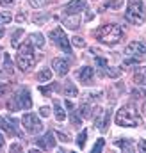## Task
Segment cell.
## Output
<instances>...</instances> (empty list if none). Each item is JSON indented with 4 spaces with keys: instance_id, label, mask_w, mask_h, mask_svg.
I'll list each match as a JSON object with an SVG mask.
<instances>
[{
    "instance_id": "obj_1",
    "label": "cell",
    "mask_w": 146,
    "mask_h": 153,
    "mask_svg": "<svg viewBox=\"0 0 146 153\" xmlns=\"http://www.w3.org/2000/svg\"><path fill=\"white\" fill-rule=\"evenodd\" d=\"M95 38L100 43H105V45H116L123 38V30L119 29V25L107 23V25H102L100 29L95 30Z\"/></svg>"
},
{
    "instance_id": "obj_2",
    "label": "cell",
    "mask_w": 146,
    "mask_h": 153,
    "mask_svg": "<svg viewBox=\"0 0 146 153\" xmlns=\"http://www.w3.org/2000/svg\"><path fill=\"white\" fill-rule=\"evenodd\" d=\"M116 125H119V126H139L141 116L137 114L134 105H125L116 112Z\"/></svg>"
},
{
    "instance_id": "obj_3",
    "label": "cell",
    "mask_w": 146,
    "mask_h": 153,
    "mask_svg": "<svg viewBox=\"0 0 146 153\" xmlns=\"http://www.w3.org/2000/svg\"><path fill=\"white\" fill-rule=\"evenodd\" d=\"M127 20L134 25H143L146 18L145 4L143 0H128V9H127Z\"/></svg>"
},
{
    "instance_id": "obj_4",
    "label": "cell",
    "mask_w": 146,
    "mask_h": 153,
    "mask_svg": "<svg viewBox=\"0 0 146 153\" xmlns=\"http://www.w3.org/2000/svg\"><path fill=\"white\" fill-rule=\"evenodd\" d=\"M125 53L128 57L137 59V61H145L146 59V43H143V41H132L125 48Z\"/></svg>"
},
{
    "instance_id": "obj_5",
    "label": "cell",
    "mask_w": 146,
    "mask_h": 153,
    "mask_svg": "<svg viewBox=\"0 0 146 153\" xmlns=\"http://www.w3.org/2000/svg\"><path fill=\"white\" fill-rule=\"evenodd\" d=\"M22 123H23V128H25L29 134H37V132H41V130H43L41 121H39V119H37V116L32 114V112L23 114V117H22Z\"/></svg>"
},
{
    "instance_id": "obj_6",
    "label": "cell",
    "mask_w": 146,
    "mask_h": 153,
    "mask_svg": "<svg viewBox=\"0 0 146 153\" xmlns=\"http://www.w3.org/2000/svg\"><path fill=\"white\" fill-rule=\"evenodd\" d=\"M50 38L55 41V45H59V48L63 50V52H66V53H72V48H70V39L64 36V32L57 27V29H54V30H50V34H48Z\"/></svg>"
},
{
    "instance_id": "obj_7",
    "label": "cell",
    "mask_w": 146,
    "mask_h": 153,
    "mask_svg": "<svg viewBox=\"0 0 146 153\" xmlns=\"http://www.w3.org/2000/svg\"><path fill=\"white\" fill-rule=\"evenodd\" d=\"M16 64H18V68L22 71H29L36 64V57H34V53H18Z\"/></svg>"
},
{
    "instance_id": "obj_8",
    "label": "cell",
    "mask_w": 146,
    "mask_h": 153,
    "mask_svg": "<svg viewBox=\"0 0 146 153\" xmlns=\"http://www.w3.org/2000/svg\"><path fill=\"white\" fill-rule=\"evenodd\" d=\"M14 98L18 100L20 109H31L32 100H31V93H29V89H27V87H20V89H18V93L14 94Z\"/></svg>"
},
{
    "instance_id": "obj_9",
    "label": "cell",
    "mask_w": 146,
    "mask_h": 153,
    "mask_svg": "<svg viewBox=\"0 0 146 153\" xmlns=\"http://www.w3.org/2000/svg\"><path fill=\"white\" fill-rule=\"evenodd\" d=\"M52 68H54V71L59 76L68 75V71H70V64H68L66 59H54L52 61Z\"/></svg>"
},
{
    "instance_id": "obj_10",
    "label": "cell",
    "mask_w": 146,
    "mask_h": 153,
    "mask_svg": "<svg viewBox=\"0 0 146 153\" xmlns=\"http://www.w3.org/2000/svg\"><path fill=\"white\" fill-rule=\"evenodd\" d=\"M96 119H95V125L96 128L100 130H107V123H109V116H110V111H102L100 107L96 109Z\"/></svg>"
},
{
    "instance_id": "obj_11",
    "label": "cell",
    "mask_w": 146,
    "mask_h": 153,
    "mask_svg": "<svg viewBox=\"0 0 146 153\" xmlns=\"http://www.w3.org/2000/svg\"><path fill=\"white\" fill-rule=\"evenodd\" d=\"M37 146L39 148H43V150H52L54 146H55V139H54V134L52 132H46L43 137H39V139H36Z\"/></svg>"
},
{
    "instance_id": "obj_12",
    "label": "cell",
    "mask_w": 146,
    "mask_h": 153,
    "mask_svg": "<svg viewBox=\"0 0 146 153\" xmlns=\"http://www.w3.org/2000/svg\"><path fill=\"white\" fill-rule=\"evenodd\" d=\"M63 25H64L66 29H70V30H77V29L80 27V18H78V14H66V16L63 18Z\"/></svg>"
},
{
    "instance_id": "obj_13",
    "label": "cell",
    "mask_w": 146,
    "mask_h": 153,
    "mask_svg": "<svg viewBox=\"0 0 146 153\" xmlns=\"http://www.w3.org/2000/svg\"><path fill=\"white\" fill-rule=\"evenodd\" d=\"M86 9V0H72L66 5V14H78Z\"/></svg>"
},
{
    "instance_id": "obj_14",
    "label": "cell",
    "mask_w": 146,
    "mask_h": 153,
    "mask_svg": "<svg viewBox=\"0 0 146 153\" xmlns=\"http://www.w3.org/2000/svg\"><path fill=\"white\" fill-rule=\"evenodd\" d=\"M93 76H95V71H93V68H89V66H86V68H82V70L78 71V78H80V82H82L84 85L93 84Z\"/></svg>"
},
{
    "instance_id": "obj_15",
    "label": "cell",
    "mask_w": 146,
    "mask_h": 153,
    "mask_svg": "<svg viewBox=\"0 0 146 153\" xmlns=\"http://www.w3.org/2000/svg\"><path fill=\"white\" fill-rule=\"evenodd\" d=\"M66 107L70 109V121H72V126L73 128H80L82 121H80V117H78V114H77V111L73 109V103L70 102V100L66 102Z\"/></svg>"
},
{
    "instance_id": "obj_16",
    "label": "cell",
    "mask_w": 146,
    "mask_h": 153,
    "mask_svg": "<svg viewBox=\"0 0 146 153\" xmlns=\"http://www.w3.org/2000/svg\"><path fill=\"white\" fill-rule=\"evenodd\" d=\"M116 146L121 148L125 153H132L134 152V144H132L130 139H119V141H116Z\"/></svg>"
},
{
    "instance_id": "obj_17",
    "label": "cell",
    "mask_w": 146,
    "mask_h": 153,
    "mask_svg": "<svg viewBox=\"0 0 146 153\" xmlns=\"http://www.w3.org/2000/svg\"><path fill=\"white\" fill-rule=\"evenodd\" d=\"M134 82L137 85H146V68H139L134 73Z\"/></svg>"
},
{
    "instance_id": "obj_18",
    "label": "cell",
    "mask_w": 146,
    "mask_h": 153,
    "mask_svg": "<svg viewBox=\"0 0 146 153\" xmlns=\"http://www.w3.org/2000/svg\"><path fill=\"white\" fill-rule=\"evenodd\" d=\"M18 53H34V46H32V41H31V39L23 41V43L18 46Z\"/></svg>"
},
{
    "instance_id": "obj_19",
    "label": "cell",
    "mask_w": 146,
    "mask_h": 153,
    "mask_svg": "<svg viewBox=\"0 0 146 153\" xmlns=\"http://www.w3.org/2000/svg\"><path fill=\"white\" fill-rule=\"evenodd\" d=\"M54 111H55V117H57V121H64V119H66V112H64L63 105H61L57 100L54 102Z\"/></svg>"
},
{
    "instance_id": "obj_20",
    "label": "cell",
    "mask_w": 146,
    "mask_h": 153,
    "mask_svg": "<svg viewBox=\"0 0 146 153\" xmlns=\"http://www.w3.org/2000/svg\"><path fill=\"white\" fill-rule=\"evenodd\" d=\"M78 112H80V116L82 117H93V107L89 105V103H82L80 105V109H78Z\"/></svg>"
},
{
    "instance_id": "obj_21",
    "label": "cell",
    "mask_w": 146,
    "mask_h": 153,
    "mask_svg": "<svg viewBox=\"0 0 146 153\" xmlns=\"http://www.w3.org/2000/svg\"><path fill=\"white\" fill-rule=\"evenodd\" d=\"M31 41H32V45L37 46V48H45V39H43L41 34H37V32L31 34Z\"/></svg>"
},
{
    "instance_id": "obj_22",
    "label": "cell",
    "mask_w": 146,
    "mask_h": 153,
    "mask_svg": "<svg viewBox=\"0 0 146 153\" xmlns=\"http://www.w3.org/2000/svg\"><path fill=\"white\" fill-rule=\"evenodd\" d=\"M9 123H11L9 119H0V128H4V130H5L7 134H11V135L18 134V130H14V126H11Z\"/></svg>"
},
{
    "instance_id": "obj_23",
    "label": "cell",
    "mask_w": 146,
    "mask_h": 153,
    "mask_svg": "<svg viewBox=\"0 0 146 153\" xmlns=\"http://www.w3.org/2000/svg\"><path fill=\"white\" fill-rule=\"evenodd\" d=\"M13 89H14V85H13V84H9V82L2 84V85H0V98H2V96H11Z\"/></svg>"
},
{
    "instance_id": "obj_24",
    "label": "cell",
    "mask_w": 146,
    "mask_h": 153,
    "mask_svg": "<svg viewBox=\"0 0 146 153\" xmlns=\"http://www.w3.org/2000/svg\"><path fill=\"white\" fill-rule=\"evenodd\" d=\"M95 64L100 68V75H104V71H105V68H107V59H105V57H100V55H96V59H95Z\"/></svg>"
},
{
    "instance_id": "obj_25",
    "label": "cell",
    "mask_w": 146,
    "mask_h": 153,
    "mask_svg": "<svg viewBox=\"0 0 146 153\" xmlns=\"http://www.w3.org/2000/svg\"><path fill=\"white\" fill-rule=\"evenodd\" d=\"M50 78H52V71L50 70H41L37 73V80L39 82H50Z\"/></svg>"
},
{
    "instance_id": "obj_26",
    "label": "cell",
    "mask_w": 146,
    "mask_h": 153,
    "mask_svg": "<svg viewBox=\"0 0 146 153\" xmlns=\"http://www.w3.org/2000/svg\"><path fill=\"white\" fill-rule=\"evenodd\" d=\"M64 94H66V96H77V94H78V89L73 85V82H68V84H66V87H64Z\"/></svg>"
},
{
    "instance_id": "obj_27",
    "label": "cell",
    "mask_w": 146,
    "mask_h": 153,
    "mask_svg": "<svg viewBox=\"0 0 146 153\" xmlns=\"http://www.w3.org/2000/svg\"><path fill=\"white\" fill-rule=\"evenodd\" d=\"M121 70L119 68H105V75L110 76V78H118V76H121Z\"/></svg>"
},
{
    "instance_id": "obj_28",
    "label": "cell",
    "mask_w": 146,
    "mask_h": 153,
    "mask_svg": "<svg viewBox=\"0 0 146 153\" xmlns=\"http://www.w3.org/2000/svg\"><path fill=\"white\" fill-rule=\"evenodd\" d=\"M86 139H87V130H82V132L78 134V137H77V144H78V148H80V150L84 148V144H86Z\"/></svg>"
},
{
    "instance_id": "obj_29",
    "label": "cell",
    "mask_w": 146,
    "mask_h": 153,
    "mask_svg": "<svg viewBox=\"0 0 146 153\" xmlns=\"http://www.w3.org/2000/svg\"><path fill=\"white\" fill-rule=\"evenodd\" d=\"M121 5H123V0H109L107 5L102 7V9H107V7H109V9H119ZM102 9H100V11H102Z\"/></svg>"
},
{
    "instance_id": "obj_30",
    "label": "cell",
    "mask_w": 146,
    "mask_h": 153,
    "mask_svg": "<svg viewBox=\"0 0 146 153\" xmlns=\"http://www.w3.org/2000/svg\"><path fill=\"white\" fill-rule=\"evenodd\" d=\"M4 61H5V66H4V68H5V71L11 75V73H13V62H11V59H9V55H7V53L4 55Z\"/></svg>"
},
{
    "instance_id": "obj_31",
    "label": "cell",
    "mask_w": 146,
    "mask_h": 153,
    "mask_svg": "<svg viewBox=\"0 0 146 153\" xmlns=\"http://www.w3.org/2000/svg\"><path fill=\"white\" fill-rule=\"evenodd\" d=\"M29 4H31V7H34V9H41V7L46 4V0H29Z\"/></svg>"
},
{
    "instance_id": "obj_32",
    "label": "cell",
    "mask_w": 146,
    "mask_h": 153,
    "mask_svg": "<svg viewBox=\"0 0 146 153\" xmlns=\"http://www.w3.org/2000/svg\"><path fill=\"white\" fill-rule=\"evenodd\" d=\"M57 87H59L57 84H52V85H48V87H39V91H41L45 96H48V94L52 93V89H57Z\"/></svg>"
},
{
    "instance_id": "obj_33",
    "label": "cell",
    "mask_w": 146,
    "mask_h": 153,
    "mask_svg": "<svg viewBox=\"0 0 146 153\" xmlns=\"http://www.w3.org/2000/svg\"><path fill=\"white\" fill-rule=\"evenodd\" d=\"M11 20H13V16H11L9 13H5V11L0 13V23H9Z\"/></svg>"
},
{
    "instance_id": "obj_34",
    "label": "cell",
    "mask_w": 146,
    "mask_h": 153,
    "mask_svg": "<svg viewBox=\"0 0 146 153\" xmlns=\"http://www.w3.org/2000/svg\"><path fill=\"white\" fill-rule=\"evenodd\" d=\"M72 43L75 45V46H78V48H84V46H86V41H84L82 38H78V36H77V38H73Z\"/></svg>"
},
{
    "instance_id": "obj_35",
    "label": "cell",
    "mask_w": 146,
    "mask_h": 153,
    "mask_svg": "<svg viewBox=\"0 0 146 153\" xmlns=\"http://www.w3.org/2000/svg\"><path fill=\"white\" fill-rule=\"evenodd\" d=\"M46 14H36V16H32V22L34 23H41V22H46Z\"/></svg>"
},
{
    "instance_id": "obj_36",
    "label": "cell",
    "mask_w": 146,
    "mask_h": 153,
    "mask_svg": "<svg viewBox=\"0 0 146 153\" xmlns=\"http://www.w3.org/2000/svg\"><path fill=\"white\" fill-rule=\"evenodd\" d=\"M104 144H105V143H104V139H98V141H96V144H95V146H93V153L100 152V150H102V148H104Z\"/></svg>"
},
{
    "instance_id": "obj_37",
    "label": "cell",
    "mask_w": 146,
    "mask_h": 153,
    "mask_svg": "<svg viewBox=\"0 0 146 153\" xmlns=\"http://www.w3.org/2000/svg\"><path fill=\"white\" fill-rule=\"evenodd\" d=\"M22 34H23V30H22V29H18L16 32H13V46H16V43H18V38H20Z\"/></svg>"
},
{
    "instance_id": "obj_38",
    "label": "cell",
    "mask_w": 146,
    "mask_h": 153,
    "mask_svg": "<svg viewBox=\"0 0 146 153\" xmlns=\"http://www.w3.org/2000/svg\"><path fill=\"white\" fill-rule=\"evenodd\" d=\"M39 114L43 116V117H48V116H50V107H46V105H43V107L39 109Z\"/></svg>"
},
{
    "instance_id": "obj_39",
    "label": "cell",
    "mask_w": 146,
    "mask_h": 153,
    "mask_svg": "<svg viewBox=\"0 0 146 153\" xmlns=\"http://www.w3.org/2000/svg\"><path fill=\"white\" fill-rule=\"evenodd\" d=\"M137 150L141 153H146V139H141L139 141V144H137Z\"/></svg>"
},
{
    "instance_id": "obj_40",
    "label": "cell",
    "mask_w": 146,
    "mask_h": 153,
    "mask_svg": "<svg viewBox=\"0 0 146 153\" xmlns=\"http://www.w3.org/2000/svg\"><path fill=\"white\" fill-rule=\"evenodd\" d=\"M57 137H59L63 143H68V141H70V137H68L66 134H63V132H59V134H57Z\"/></svg>"
},
{
    "instance_id": "obj_41",
    "label": "cell",
    "mask_w": 146,
    "mask_h": 153,
    "mask_svg": "<svg viewBox=\"0 0 146 153\" xmlns=\"http://www.w3.org/2000/svg\"><path fill=\"white\" fill-rule=\"evenodd\" d=\"M20 150H22V146H20V144H16V143L11 146V152H20Z\"/></svg>"
},
{
    "instance_id": "obj_42",
    "label": "cell",
    "mask_w": 146,
    "mask_h": 153,
    "mask_svg": "<svg viewBox=\"0 0 146 153\" xmlns=\"http://www.w3.org/2000/svg\"><path fill=\"white\" fill-rule=\"evenodd\" d=\"M4 146H5V139H4V135L0 134V150H2Z\"/></svg>"
},
{
    "instance_id": "obj_43",
    "label": "cell",
    "mask_w": 146,
    "mask_h": 153,
    "mask_svg": "<svg viewBox=\"0 0 146 153\" xmlns=\"http://www.w3.org/2000/svg\"><path fill=\"white\" fill-rule=\"evenodd\" d=\"M14 0H2V4H13Z\"/></svg>"
},
{
    "instance_id": "obj_44",
    "label": "cell",
    "mask_w": 146,
    "mask_h": 153,
    "mask_svg": "<svg viewBox=\"0 0 146 153\" xmlns=\"http://www.w3.org/2000/svg\"><path fill=\"white\" fill-rule=\"evenodd\" d=\"M4 32H5V30H4V27H2V25H0V38H2V36H4Z\"/></svg>"
},
{
    "instance_id": "obj_45",
    "label": "cell",
    "mask_w": 146,
    "mask_h": 153,
    "mask_svg": "<svg viewBox=\"0 0 146 153\" xmlns=\"http://www.w3.org/2000/svg\"><path fill=\"white\" fill-rule=\"evenodd\" d=\"M143 114H145V117H146V102H145V105H143Z\"/></svg>"
},
{
    "instance_id": "obj_46",
    "label": "cell",
    "mask_w": 146,
    "mask_h": 153,
    "mask_svg": "<svg viewBox=\"0 0 146 153\" xmlns=\"http://www.w3.org/2000/svg\"><path fill=\"white\" fill-rule=\"evenodd\" d=\"M0 76H2V71H0Z\"/></svg>"
},
{
    "instance_id": "obj_47",
    "label": "cell",
    "mask_w": 146,
    "mask_h": 153,
    "mask_svg": "<svg viewBox=\"0 0 146 153\" xmlns=\"http://www.w3.org/2000/svg\"><path fill=\"white\" fill-rule=\"evenodd\" d=\"M0 4H2V0H0Z\"/></svg>"
}]
</instances>
